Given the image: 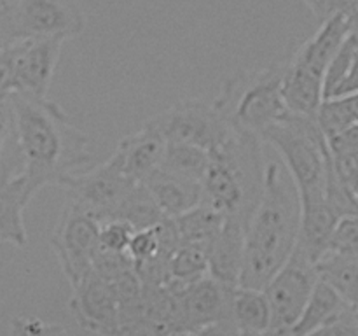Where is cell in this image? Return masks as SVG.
I'll use <instances>...</instances> for the list:
<instances>
[{
	"mask_svg": "<svg viewBox=\"0 0 358 336\" xmlns=\"http://www.w3.org/2000/svg\"><path fill=\"white\" fill-rule=\"evenodd\" d=\"M9 98L30 198L93 163L90 135L77 128L56 102L27 93H10Z\"/></svg>",
	"mask_w": 358,
	"mask_h": 336,
	"instance_id": "6da1fadb",
	"label": "cell"
},
{
	"mask_svg": "<svg viewBox=\"0 0 358 336\" xmlns=\"http://www.w3.org/2000/svg\"><path fill=\"white\" fill-rule=\"evenodd\" d=\"M301 231V200L282 163L266 164V184L245 230L240 286L262 289L287 265Z\"/></svg>",
	"mask_w": 358,
	"mask_h": 336,
	"instance_id": "7a4b0ae2",
	"label": "cell"
},
{
	"mask_svg": "<svg viewBox=\"0 0 358 336\" xmlns=\"http://www.w3.org/2000/svg\"><path fill=\"white\" fill-rule=\"evenodd\" d=\"M201 184L203 203L222 214L224 219L248 224L266 184L261 136L234 128L219 147L210 150V164Z\"/></svg>",
	"mask_w": 358,
	"mask_h": 336,
	"instance_id": "3957f363",
	"label": "cell"
},
{
	"mask_svg": "<svg viewBox=\"0 0 358 336\" xmlns=\"http://www.w3.org/2000/svg\"><path fill=\"white\" fill-rule=\"evenodd\" d=\"M259 136L278 153L280 163L296 184L301 205L325 200L331 149L317 118L292 114Z\"/></svg>",
	"mask_w": 358,
	"mask_h": 336,
	"instance_id": "277c9868",
	"label": "cell"
},
{
	"mask_svg": "<svg viewBox=\"0 0 358 336\" xmlns=\"http://www.w3.org/2000/svg\"><path fill=\"white\" fill-rule=\"evenodd\" d=\"M350 34L348 16L336 14L327 18L287 62L283 93L292 114L317 118L325 100V74Z\"/></svg>",
	"mask_w": 358,
	"mask_h": 336,
	"instance_id": "5b68a950",
	"label": "cell"
},
{
	"mask_svg": "<svg viewBox=\"0 0 358 336\" xmlns=\"http://www.w3.org/2000/svg\"><path fill=\"white\" fill-rule=\"evenodd\" d=\"M285 69L287 62H280L261 70L236 74L224 83L213 100L234 128L261 135L269 126L292 115L283 93Z\"/></svg>",
	"mask_w": 358,
	"mask_h": 336,
	"instance_id": "8992f818",
	"label": "cell"
},
{
	"mask_svg": "<svg viewBox=\"0 0 358 336\" xmlns=\"http://www.w3.org/2000/svg\"><path fill=\"white\" fill-rule=\"evenodd\" d=\"M100 227L101 223L93 214L66 200L49 245L72 287L93 272L100 252Z\"/></svg>",
	"mask_w": 358,
	"mask_h": 336,
	"instance_id": "52a82bcc",
	"label": "cell"
},
{
	"mask_svg": "<svg viewBox=\"0 0 358 336\" xmlns=\"http://www.w3.org/2000/svg\"><path fill=\"white\" fill-rule=\"evenodd\" d=\"M136 184L138 182L122 172L112 154L96 167L66 175L59 186L65 189L66 200L93 214L101 223L114 219Z\"/></svg>",
	"mask_w": 358,
	"mask_h": 336,
	"instance_id": "ba28073f",
	"label": "cell"
},
{
	"mask_svg": "<svg viewBox=\"0 0 358 336\" xmlns=\"http://www.w3.org/2000/svg\"><path fill=\"white\" fill-rule=\"evenodd\" d=\"M149 122L159 130L166 142L194 144L206 150L219 147L234 130L217 102L203 98L180 102L150 118Z\"/></svg>",
	"mask_w": 358,
	"mask_h": 336,
	"instance_id": "9c48e42d",
	"label": "cell"
},
{
	"mask_svg": "<svg viewBox=\"0 0 358 336\" xmlns=\"http://www.w3.org/2000/svg\"><path fill=\"white\" fill-rule=\"evenodd\" d=\"M318 280L317 265L296 247L287 265L264 287L271 308V329L292 336Z\"/></svg>",
	"mask_w": 358,
	"mask_h": 336,
	"instance_id": "30bf717a",
	"label": "cell"
},
{
	"mask_svg": "<svg viewBox=\"0 0 358 336\" xmlns=\"http://www.w3.org/2000/svg\"><path fill=\"white\" fill-rule=\"evenodd\" d=\"M16 41L27 38H69L79 37L86 28L83 10L72 0H10Z\"/></svg>",
	"mask_w": 358,
	"mask_h": 336,
	"instance_id": "8fae6325",
	"label": "cell"
},
{
	"mask_svg": "<svg viewBox=\"0 0 358 336\" xmlns=\"http://www.w3.org/2000/svg\"><path fill=\"white\" fill-rule=\"evenodd\" d=\"M175 296V331L192 332L210 326L229 322L231 293L234 287L224 286L212 276H205L187 286H170Z\"/></svg>",
	"mask_w": 358,
	"mask_h": 336,
	"instance_id": "7c38bea8",
	"label": "cell"
},
{
	"mask_svg": "<svg viewBox=\"0 0 358 336\" xmlns=\"http://www.w3.org/2000/svg\"><path fill=\"white\" fill-rule=\"evenodd\" d=\"M80 328L100 336H114L121 329V308L110 280L93 270L72 287L69 301Z\"/></svg>",
	"mask_w": 358,
	"mask_h": 336,
	"instance_id": "4fadbf2b",
	"label": "cell"
},
{
	"mask_svg": "<svg viewBox=\"0 0 358 336\" xmlns=\"http://www.w3.org/2000/svg\"><path fill=\"white\" fill-rule=\"evenodd\" d=\"M63 42L59 38H27L9 46L13 58L14 93L48 97Z\"/></svg>",
	"mask_w": 358,
	"mask_h": 336,
	"instance_id": "5bb4252c",
	"label": "cell"
},
{
	"mask_svg": "<svg viewBox=\"0 0 358 336\" xmlns=\"http://www.w3.org/2000/svg\"><path fill=\"white\" fill-rule=\"evenodd\" d=\"M166 150V139L152 122H143L138 132L119 142L114 156L122 172L135 182H143L152 172L161 168Z\"/></svg>",
	"mask_w": 358,
	"mask_h": 336,
	"instance_id": "9a60e30c",
	"label": "cell"
},
{
	"mask_svg": "<svg viewBox=\"0 0 358 336\" xmlns=\"http://www.w3.org/2000/svg\"><path fill=\"white\" fill-rule=\"evenodd\" d=\"M156 205L168 219H177L182 214L203 203V184L182 175L157 168L142 182Z\"/></svg>",
	"mask_w": 358,
	"mask_h": 336,
	"instance_id": "2e32d148",
	"label": "cell"
},
{
	"mask_svg": "<svg viewBox=\"0 0 358 336\" xmlns=\"http://www.w3.org/2000/svg\"><path fill=\"white\" fill-rule=\"evenodd\" d=\"M245 230L247 224L236 219H224L222 230L208 251V273L224 286H240L243 268Z\"/></svg>",
	"mask_w": 358,
	"mask_h": 336,
	"instance_id": "e0dca14e",
	"label": "cell"
},
{
	"mask_svg": "<svg viewBox=\"0 0 358 336\" xmlns=\"http://www.w3.org/2000/svg\"><path fill=\"white\" fill-rule=\"evenodd\" d=\"M338 220L339 216L329 205L327 198L301 205V231L297 248L303 251L315 265L327 254L329 241Z\"/></svg>",
	"mask_w": 358,
	"mask_h": 336,
	"instance_id": "ac0fdd59",
	"label": "cell"
},
{
	"mask_svg": "<svg viewBox=\"0 0 358 336\" xmlns=\"http://www.w3.org/2000/svg\"><path fill=\"white\" fill-rule=\"evenodd\" d=\"M30 200L23 174L0 182V244L16 247L28 244L23 212Z\"/></svg>",
	"mask_w": 358,
	"mask_h": 336,
	"instance_id": "d6986e66",
	"label": "cell"
},
{
	"mask_svg": "<svg viewBox=\"0 0 358 336\" xmlns=\"http://www.w3.org/2000/svg\"><path fill=\"white\" fill-rule=\"evenodd\" d=\"M224 328L236 332H262L271 328V308L262 289L236 286L231 293L229 322Z\"/></svg>",
	"mask_w": 358,
	"mask_h": 336,
	"instance_id": "ffe728a7",
	"label": "cell"
},
{
	"mask_svg": "<svg viewBox=\"0 0 358 336\" xmlns=\"http://www.w3.org/2000/svg\"><path fill=\"white\" fill-rule=\"evenodd\" d=\"M355 308L350 307L345 300L338 294V290L329 286L324 280H318L315 286L313 294L304 308L303 315L299 317L297 324L294 326L292 336H306L313 332L315 329L322 328L325 324L345 318L352 315Z\"/></svg>",
	"mask_w": 358,
	"mask_h": 336,
	"instance_id": "44dd1931",
	"label": "cell"
},
{
	"mask_svg": "<svg viewBox=\"0 0 358 336\" xmlns=\"http://www.w3.org/2000/svg\"><path fill=\"white\" fill-rule=\"evenodd\" d=\"M173 223L178 234V244L192 245L208 254L210 247L222 230L224 216L206 203H201L196 209L173 219Z\"/></svg>",
	"mask_w": 358,
	"mask_h": 336,
	"instance_id": "7402d4cb",
	"label": "cell"
},
{
	"mask_svg": "<svg viewBox=\"0 0 358 336\" xmlns=\"http://www.w3.org/2000/svg\"><path fill=\"white\" fill-rule=\"evenodd\" d=\"M317 272L350 307L358 310V254H325L317 262Z\"/></svg>",
	"mask_w": 358,
	"mask_h": 336,
	"instance_id": "603a6c76",
	"label": "cell"
},
{
	"mask_svg": "<svg viewBox=\"0 0 358 336\" xmlns=\"http://www.w3.org/2000/svg\"><path fill=\"white\" fill-rule=\"evenodd\" d=\"M23 174V154L10 98H0V182Z\"/></svg>",
	"mask_w": 358,
	"mask_h": 336,
	"instance_id": "cb8c5ba5",
	"label": "cell"
},
{
	"mask_svg": "<svg viewBox=\"0 0 358 336\" xmlns=\"http://www.w3.org/2000/svg\"><path fill=\"white\" fill-rule=\"evenodd\" d=\"M210 164V150L194 144L166 142L161 168L192 181L203 182Z\"/></svg>",
	"mask_w": 358,
	"mask_h": 336,
	"instance_id": "d4e9b609",
	"label": "cell"
},
{
	"mask_svg": "<svg viewBox=\"0 0 358 336\" xmlns=\"http://www.w3.org/2000/svg\"><path fill=\"white\" fill-rule=\"evenodd\" d=\"M208 275V255L198 247L178 244L168 259L166 284L170 286H187Z\"/></svg>",
	"mask_w": 358,
	"mask_h": 336,
	"instance_id": "484cf974",
	"label": "cell"
},
{
	"mask_svg": "<svg viewBox=\"0 0 358 336\" xmlns=\"http://www.w3.org/2000/svg\"><path fill=\"white\" fill-rule=\"evenodd\" d=\"M357 58H358V37L357 35L350 34V37L346 38L345 44L341 46L338 55L334 56V59H332L331 65H329L327 74H325V80H324L325 98H331L332 94L336 93L339 84L345 80V77L348 76L352 66L355 65Z\"/></svg>",
	"mask_w": 358,
	"mask_h": 336,
	"instance_id": "4316f807",
	"label": "cell"
},
{
	"mask_svg": "<svg viewBox=\"0 0 358 336\" xmlns=\"http://www.w3.org/2000/svg\"><path fill=\"white\" fill-rule=\"evenodd\" d=\"M327 254H358V216L339 217Z\"/></svg>",
	"mask_w": 358,
	"mask_h": 336,
	"instance_id": "83f0119b",
	"label": "cell"
},
{
	"mask_svg": "<svg viewBox=\"0 0 358 336\" xmlns=\"http://www.w3.org/2000/svg\"><path fill=\"white\" fill-rule=\"evenodd\" d=\"M135 227L122 219L101 220L100 247L110 252H128Z\"/></svg>",
	"mask_w": 358,
	"mask_h": 336,
	"instance_id": "f1b7e54d",
	"label": "cell"
},
{
	"mask_svg": "<svg viewBox=\"0 0 358 336\" xmlns=\"http://www.w3.org/2000/svg\"><path fill=\"white\" fill-rule=\"evenodd\" d=\"M10 336H70L63 326L38 317L10 318Z\"/></svg>",
	"mask_w": 358,
	"mask_h": 336,
	"instance_id": "f546056e",
	"label": "cell"
},
{
	"mask_svg": "<svg viewBox=\"0 0 358 336\" xmlns=\"http://www.w3.org/2000/svg\"><path fill=\"white\" fill-rule=\"evenodd\" d=\"M306 336H358V310L348 317L322 326Z\"/></svg>",
	"mask_w": 358,
	"mask_h": 336,
	"instance_id": "4dcf8cb0",
	"label": "cell"
},
{
	"mask_svg": "<svg viewBox=\"0 0 358 336\" xmlns=\"http://www.w3.org/2000/svg\"><path fill=\"white\" fill-rule=\"evenodd\" d=\"M14 93V74L13 58L9 48L0 49V98L9 97Z\"/></svg>",
	"mask_w": 358,
	"mask_h": 336,
	"instance_id": "1f68e13d",
	"label": "cell"
},
{
	"mask_svg": "<svg viewBox=\"0 0 358 336\" xmlns=\"http://www.w3.org/2000/svg\"><path fill=\"white\" fill-rule=\"evenodd\" d=\"M13 20H10V0H0V49L16 44Z\"/></svg>",
	"mask_w": 358,
	"mask_h": 336,
	"instance_id": "d6a6232c",
	"label": "cell"
},
{
	"mask_svg": "<svg viewBox=\"0 0 358 336\" xmlns=\"http://www.w3.org/2000/svg\"><path fill=\"white\" fill-rule=\"evenodd\" d=\"M357 9L358 0H331V6H329V18L336 16V14L352 16Z\"/></svg>",
	"mask_w": 358,
	"mask_h": 336,
	"instance_id": "836d02e7",
	"label": "cell"
},
{
	"mask_svg": "<svg viewBox=\"0 0 358 336\" xmlns=\"http://www.w3.org/2000/svg\"><path fill=\"white\" fill-rule=\"evenodd\" d=\"M308 6V9L313 13V16L318 21H324L329 18V6H331V0H303Z\"/></svg>",
	"mask_w": 358,
	"mask_h": 336,
	"instance_id": "e575fe53",
	"label": "cell"
},
{
	"mask_svg": "<svg viewBox=\"0 0 358 336\" xmlns=\"http://www.w3.org/2000/svg\"><path fill=\"white\" fill-rule=\"evenodd\" d=\"M357 198H358V195H357Z\"/></svg>",
	"mask_w": 358,
	"mask_h": 336,
	"instance_id": "d590c367",
	"label": "cell"
}]
</instances>
